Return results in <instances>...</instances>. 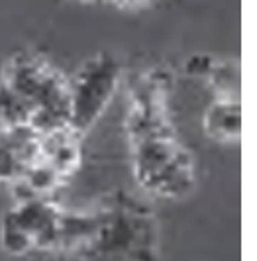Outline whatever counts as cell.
Listing matches in <instances>:
<instances>
[{
  "mask_svg": "<svg viewBox=\"0 0 257 261\" xmlns=\"http://www.w3.org/2000/svg\"><path fill=\"white\" fill-rule=\"evenodd\" d=\"M55 251L81 261H157L159 224L149 206L114 193L89 212H63Z\"/></svg>",
  "mask_w": 257,
  "mask_h": 261,
  "instance_id": "1",
  "label": "cell"
},
{
  "mask_svg": "<svg viewBox=\"0 0 257 261\" xmlns=\"http://www.w3.org/2000/svg\"><path fill=\"white\" fill-rule=\"evenodd\" d=\"M2 85L14 91L30 108V128L39 136L69 128V81L30 53H18L8 61Z\"/></svg>",
  "mask_w": 257,
  "mask_h": 261,
  "instance_id": "2",
  "label": "cell"
},
{
  "mask_svg": "<svg viewBox=\"0 0 257 261\" xmlns=\"http://www.w3.org/2000/svg\"><path fill=\"white\" fill-rule=\"evenodd\" d=\"M134 175L143 191L163 198H181L194 187V161L173 130L130 140Z\"/></svg>",
  "mask_w": 257,
  "mask_h": 261,
  "instance_id": "3",
  "label": "cell"
},
{
  "mask_svg": "<svg viewBox=\"0 0 257 261\" xmlns=\"http://www.w3.org/2000/svg\"><path fill=\"white\" fill-rule=\"evenodd\" d=\"M120 83V65L112 55L96 53L69 81V128L81 138L98 122Z\"/></svg>",
  "mask_w": 257,
  "mask_h": 261,
  "instance_id": "4",
  "label": "cell"
},
{
  "mask_svg": "<svg viewBox=\"0 0 257 261\" xmlns=\"http://www.w3.org/2000/svg\"><path fill=\"white\" fill-rule=\"evenodd\" d=\"M61 214L63 210L53 204L47 196H36L20 200L16 208L2 216V220L24 232L32 240L34 249H57Z\"/></svg>",
  "mask_w": 257,
  "mask_h": 261,
  "instance_id": "5",
  "label": "cell"
},
{
  "mask_svg": "<svg viewBox=\"0 0 257 261\" xmlns=\"http://www.w3.org/2000/svg\"><path fill=\"white\" fill-rule=\"evenodd\" d=\"M39 157V134L30 126H0V183H18Z\"/></svg>",
  "mask_w": 257,
  "mask_h": 261,
  "instance_id": "6",
  "label": "cell"
},
{
  "mask_svg": "<svg viewBox=\"0 0 257 261\" xmlns=\"http://www.w3.org/2000/svg\"><path fill=\"white\" fill-rule=\"evenodd\" d=\"M38 159L49 165L65 181L81 163V136L71 128H61L39 136Z\"/></svg>",
  "mask_w": 257,
  "mask_h": 261,
  "instance_id": "7",
  "label": "cell"
},
{
  "mask_svg": "<svg viewBox=\"0 0 257 261\" xmlns=\"http://www.w3.org/2000/svg\"><path fill=\"white\" fill-rule=\"evenodd\" d=\"M204 132L218 142L242 136V105L238 98H216L204 112Z\"/></svg>",
  "mask_w": 257,
  "mask_h": 261,
  "instance_id": "8",
  "label": "cell"
},
{
  "mask_svg": "<svg viewBox=\"0 0 257 261\" xmlns=\"http://www.w3.org/2000/svg\"><path fill=\"white\" fill-rule=\"evenodd\" d=\"M32 108L0 83V126H30Z\"/></svg>",
  "mask_w": 257,
  "mask_h": 261,
  "instance_id": "9",
  "label": "cell"
},
{
  "mask_svg": "<svg viewBox=\"0 0 257 261\" xmlns=\"http://www.w3.org/2000/svg\"><path fill=\"white\" fill-rule=\"evenodd\" d=\"M108 2H112V4L120 6V8H142V6H145L151 0H108Z\"/></svg>",
  "mask_w": 257,
  "mask_h": 261,
  "instance_id": "10",
  "label": "cell"
}]
</instances>
